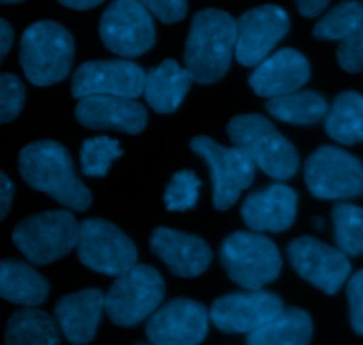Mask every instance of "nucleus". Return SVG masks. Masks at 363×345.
Instances as JSON below:
<instances>
[{
    "instance_id": "72a5a7b5",
    "label": "nucleus",
    "mask_w": 363,
    "mask_h": 345,
    "mask_svg": "<svg viewBox=\"0 0 363 345\" xmlns=\"http://www.w3.org/2000/svg\"><path fill=\"white\" fill-rule=\"evenodd\" d=\"M140 4L163 23H177L188 13L186 0H140Z\"/></svg>"
},
{
    "instance_id": "f3484780",
    "label": "nucleus",
    "mask_w": 363,
    "mask_h": 345,
    "mask_svg": "<svg viewBox=\"0 0 363 345\" xmlns=\"http://www.w3.org/2000/svg\"><path fill=\"white\" fill-rule=\"evenodd\" d=\"M77 120L91 130H116L137 135L147 124V112L138 101L117 96L82 98L74 110Z\"/></svg>"
},
{
    "instance_id": "0eeeda50",
    "label": "nucleus",
    "mask_w": 363,
    "mask_h": 345,
    "mask_svg": "<svg viewBox=\"0 0 363 345\" xmlns=\"http://www.w3.org/2000/svg\"><path fill=\"white\" fill-rule=\"evenodd\" d=\"M80 225L69 211H46L16 225L13 243L32 264H50L78 244Z\"/></svg>"
},
{
    "instance_id": "6e6552de",
    "label": "nucleus",
    "mask_w": 363,
    "mask_h": 345,
    "mask_svg": "<svg viewBox=\"0 0 363 345\" xmlns=\"http://www.w3.org/2000/svg\"><path fill=\"white\" fill-rule=\"evenodd\" d=\"M190 147L206 159L211 170L215 208L218 211L233 208L241 191L254 183L257 166L241 149L223 147L209 137L191 138Z\"/></svg>"
},
{
    "instance_id": "c85d7f7f",
    "label": "nucleus",
    "mask_w": 363,
    "mask_h": 345,
    "mask_svg": "<svg viewBox=\"0 0 363 345\" xmlns=\"http://www.w3.org/2000/svg\"><path fill=\"white\" fill-rule=\"evenodd\" d=\"M335 244L347 257L363 255V208L353 204H337L333 208Z\"/></svg>"
},
{
    "instance_id": "39448f33",
    "label": "nucleus",
    "mask_w": 363,
    "mask_h": 345,
    "mask_svg": "<svg viewBox=\"0 0 363 345\" xmlns=\"http://www.w3.org/2000/svg\"><path fill=\"white\" fill-rule=\"evenodd\" d=\"M220 259L230 280L248 290H261L279 278L282 257L272 239L254 232H236L227 237Z\"/></svg>"
},
{
    "instance_id": "f704fd0d",
    "label": "nucleus",
    "mask_w": 363,
    "mask_h": 345,
    "mask_svg": "<svg viewBox=\"0 0 363 345\" xmlns=\"http://www.w3.org/2000/svg\"><path fill=\"white\" fill-rule=\"evenodd\" d=\"M347 301H350L351 326L363 336V269L354 273L347 282Z\"/></svg>"
},
{
    "instance_id": "423d86ee",
    "label": "nucleus",
    "mask_w": 363,
    "mask_h": 345,
    "mask_svg": "<svg viewBox=\"0 0 363 345\" xmlns=\"http://www.w3.org/2000/svg\"><path fill=\"white\" fill-rule=\"evenodd\" d=\"M163 296L165 283L162 275L151 266L137 264L117 276L105 296V312L117 326L131 328L151 317L162 305Z\"/></svg>"
},
{
    "instance_id": "aec40b11",
    "label": "nucleus",
    "mask_w": 363,
    "mask_h": 345,
    "mask_svg": "<svg viewBox=\"0 0 363 345\" xmlns=\"http://www.w3.org/2000/svg\"><path fill=\"white\" fill-rule=\"evenodd\" d=\"M151 250L169 266L174 275L183 278L202 275L213 257L209 247L201 237L167 227H158L151 234Z\"/></svg>"
},
{
    "instance_id": "4be33fe9",
    "label": "nucleus",
    "mask_w": 363,
    "mask_h": 345,
    "mask_svg": "<svg viewBox=\"0 0 363 345\" xmlns=\"http://www.w3.org/2000/svg\"><path fill=\"white\" fill-rule=\"evenodd\" d=\"M194 77L176 60L167 59L158 67L145 73L144 96L147 105L158 113H172L179 108L190 91Z\"/></svg>"
},
{
    "instance_id": "f8f14e48",
    "label": "nucleus",
    "mask_w": 363,
    "mask_h": 345,
    "mask_svg": "<svg viewBox=\"0 0 363 345\" xmlns=\"http://www.w3.org/2000/svg\"><path fill=\"white\" fill-rule=\"evenodd\" d=\"M289 14L279 6L254 7L236 20V55L241 66H259L289 32Z\"/></svg>"
},
{
    "instance_id": "20e7f679",
    "label": "nucleus",
    "mask_w": 363,
    "mask_h": 345,
    "mask_svg": "<svg viewBox=\"0 0 363 345\" xmlns=\"http://www.w3.org/2000/svg\"><path fill=\"white\" fill-rule=\"evenodd\" d=\"M227 133L234 147L241 149L266 176L286 181L296 174L300 166L296 149L266 117L257 113L234 117Z\"/></svg>"
},
{
    "instance_id": "a211bd4d",
    "label": "nucleus",
    "mask_w": 363,
    "mask_h": 345,
    "mask_svg": "<svg viewBox=\"0 0 363 345\" xmlns=\"http://www.w3.org/2000/svg\"><path fill=\"white\" fill-rule=\"evenodd\" d=\"M311 78L307 57L293 48H284L262 60L250 74V87L262 98H279L303 87Z\"/></svg>"
},
{
    "instance_id": "cd10ccee",
    "label": "nucleus",
    "mask_w": 363,
    "mask_h": 345,
    "mask_svg": "<svg viewBox=\"0 0 363 345\" xmlns=\"http://www.w3.org/2000/svg\"><path fill=\"white\" fill-rule=\"evenodd\" d=\"M363 27V2H340L315 23L314 35L326 41H344Z\"/></svg>"
},
{
    "instance_id": "7ed1b4c3",
    "label": "nucleus",
    "mask_w": 363,
    "mask_h": 345,
    "mask_svg": "<svg viewBox=\"0 0 363 345\" xmlns=\"http://www.w3.org/2000/svg\"><path fill=\"white\" fill-rule=\"evenodd\" d=\"M73 57V35L57 21H35L21 35V69L28 81L38 87L62 81L69 74Z\"/></svg>"
},
{
    "instance_id": "ea45409f",
    "label": "nucleus",
    "mask_w": 363,
    "mask_h": 345,
    "mask_svg": "<svg viewBox=\"0 0 363 345\" xmlns=\"http://www.w3.org/2000/svg\"><path fill=\"white\" fill-rule=\"evenodd\" d=\"M25 0H0V4H21Z\"/></svg>"
},
{
    "instance_id": "c756f323",
    "label": "nucleus",
    "mask_w": 363,
    "mask_h": 345,
    "mask_svg": "<svg viewBox=\"0 0 363 345\" xmlns=\"http://www.w3.org/2000/svg\"><path fill=\"white\" fill-rule=\"evenodd\" d=\"M119 156H123V149L119 147L117 140L108 137L89 138L80 149L82 169L85 176L103 177Z\"/></svg>"
},
{
    "instance_id": "5701e85b",
    "label": "nucleus",
    "mask_w": 363,
    "mask_h": 345,
    "mask_svg": "<svg viewBox=\"0 0 363 345\" xmlns=\"http://www.w3.org/2000/svg\"><path fill=\"white\" fill-rule=\"evenodd\" d=\"M50 285L34 268L14 259L0 261V298L25 307H38L48 298Z\"/></svg>"
},
{
    "instance_id": "c9c22d12",
    "label": "nucleus",
    "mask_w": 363,
    "mask_h": 345,
    "mask_svg": "<svg viewBox=\"0 0 363 345\" xmlns=\"http://www.w3.org/2000/svg\"><path fill=\"white\" fill-rule=\"evenodd\" d=\"M14 197V186L11 183L9 177L0 170V222L6 218V215L9 213L11 204H13Z\"/></svg>"
},
{
    "instance_id": "4468645a",
    "label": "nucleus",
    "mask_w": 363,
    "mask_h": 345,
    "mask_svg": "<svg viewBox=\"0 0 363 345\" xmlns=\"http://www.w3.org/2000/svg\"><path fill=\"white\" fill-rule=\"evenodd\" d=\"M287 255L298 275L326 294H335L350 278L346 254L315 237H298L287 247Z\"/></svg>"
},
{
    "instance_id": "ddd939ff",
    "label": "nucleus",
    "mask_w": 363,
    "mask_h": 345,
    "mask_svg": "<svg viewBox=\"0 0 363 345\" xmlns=\"http://www.w3.org/2000/svg\"><path fill=\"white\" fill-rule=\"evenodd\" d=\"M144 69L131 60H89L74 71L71 92L80 99L89 96L135 99L144 94Z\"/></svg>"
},
{
    "instance_id": "2eb2a0df",
    "label": "nucleus",
    "mask_w": 363,
    "mask_h": 345,
    "mask_svg": "<svg viewBox=\"0 0 363 345\" xmlns=\"http://www.w3.org/2000/svg\"><path fill=\"white\" fill-rule=\"evenodd\" d=\"M209 312L191 300H172L149 317L145 335L152 345H199L208 335Z\"/></svg>"
},
{
    "instance_id": "473e14b6",
    "label": "nucleus",
    "mask_w": 363,
    "mask_h": 345,
    "mask_svg": "<svg viewBox=\"0 0 363 345\" xmlns=\"http://www.w3.org/2000/svg\"><path fill=\"white\" fill-rule=\"evenodd\" d=\"M337 60L340 67L347 73H360L363 71V27L340 41L337 48Z\"/></svg>"
},
{
    "instance_id": "393cba45",
    "label": "nucleus",
    "mask_w": 363,
    "mask_h": 345,
    "mask_svg": "<svg viewBox=\"0 0 363 345\" xmlns=\"http://www.w3.org/2000/svg\"><path fill=\"white\" fill-rule=\"evenodd\" d=\"M6 345H60L59 324L46 312L18 310L7 321Z\"/></svg>"
},
{
    "instance_id": "a878e982",
    "label": "nucleus",
    "mask_w": 363,
    "mask_h": 345,
    "mask_svg": "<svg viewBox=\"0 0 363 345\" xmlns=\"http://www.w3.org/2000/svg\"><path fill=\"white\" fill-rule=\"evenodd\" d=\"M266 110L282 123L300 124V126L321 123L330 112L326 99L314 91H296L272 98L266 101Z\"/></svg>"
},
{
    "instance_id": "9b49d317",
    "label": "nucleus",
    "mask_w": 363,
    "mask_h": 345,
    "mask_svg": "<svg viewBox=\"0 0 363 345\" xmlns=\"http://www.w3.org/2000/svg\"><path fill=\"white\" fill-rule=\"evenodd\" d=\"M99 35L106 50L119 57H138L156 41L152 14L140 0H113L99 21Z\"/></svg>"
},
{
    "instance_id": "b1692460",
    "label": "nucleus",
    "mask_w": 363,
    "mask_h": 345,
    "mask_svg": "<svg viewBox=\"0 0 363 345\" xmlns=\"http://www.w3.org/2000/svg\"><path fill=\"white\" fill-rule=\"evenodd\" d=\"M312 339V319L300 308H282L257 332L250 333L248 345H308Z\"/></svg>"
},
{
    "instance_id": "6ab92c4d",
    "label": "nucleus",
    "mask_w": 363,
    "mask_h": 345,
    "mask_svg": "<svg viewBox=\"0 0 363 345\" xmlns=\"http://www.w3.org/2000/svg\"><path fill=\"white\" fill-rule=\"evenodd\" d=\"M298 195L287 184L272 186L252 193L241 205V216L257 232H284L296 218Z\"/></svg>"
},
{
    "instance_id": "f03ea898",
    "label": "nucleus",
    "mask_w": 363,
    "mask_h": 345,
    "mask_svg": "<svg viewBox=\"0 0 363 345\" xmlns=\"http://www.w3.org/2000/svg\"><path fill=\"white\" fill-rule=\"evenodd\" d=\"M236 20L222 9H202L191 20L184 66L199 84H215L227 73L236 52Z\"/></svg>"
},
{
    "instance_id": "1a4fd4ad",
    "label": "nucleus",
    "mask_w": 363,
    "mask_h": 345,
    "mask_svg": "<svg viewBox=\"0 0 363 345\" xmlns=\"http://www.w3.org/2000/svg\"><path fill=\"white\" fill-rule=\"evenodd\" d=\"M77 251L82 264L108 276H121L137 266L133 241L105 220L92 218L80 223Z\"/></svg>"
},
{
    "instance_id": "58836bf2",
    "label": "nucleus",
    "mask_w": 363,
    "mask_h": 345,
    "mask_svg": "<svg viewBox=\"0 0 363 345\" xmlns=\"http://www.w3.org/2000/svg\"><path fill=\"white\" fill-rule=\"evenodd\" d=\"M62 6L69 7V9H74V11H87V9H92V7L99 6V4H103L105 0H59Z\"/></svg>"
},
{
    "instance_id": "dca6fc26",
    "label": "nucleus",
    "mask_w": 363,
    "mask_h": 345,
    "mask_svg": "<svg viewBox=\"0 0 363 345\" xmlns=\"http://www.w3.org/2000/svg\"><path fill=\"white\" fill-rule=\"evenodd\" d=\"M284 308L277 294L248 290L218 298L213 303L209 317L223 333H254L275 317Z\"/></svg>"
},
{
    "instance_id": "4c0bfd02",
    "label": "nucleus",
    "mask_w": 363,
    "mask_h": 345,
    "mask_svg": "<svg viewBox=\"0 0 363 345\" xmlns=\"http://www.w3.org/2000/svg\"><path fill=\"white\" fill-rule=\"evenodd\" d=\"M13 39H14L13 27H11L6 20L0 18V62H2L6 53L9 52L11 46H13Z\"/></svg>"
},
{
    "instance_id": "f257e3e1",
    "label": "nucleus",
    "mask_w": 363,
    "mask_h": 345,
    "mask_svg": "<svg viewBox=\"0 0 363 345\" xmlns=\"http://www.w3.org/2000/svg\"><path fill=\"white\" fill-rule=\"evenodd\" d=\"M18 165L23 181L34 190L74 211L91 208V191L78 179L71 156L59 142H32L21 149Z\"/></svg>"
},
{
    "instance_id": "bb28decb",
    "label": "nucleus",
    "mask_w": 363,
    "mask_h": 345,
    "mask_svg": "<svg viewBox=\"0 0 363 345\" xmlns=\"http://www.w3.org/2000/svg\"><path fill=\"white\" fill-rule=\"evenodd\" d=\"M325 128L326 133L340 144H363V94L346 91L337 96Z\"/></svg>"
},
{
    "instance_id": "9d476101",
    "label": "nucleus",
    "mask_w": 363,
    "mask_h": 345,
    "mask_svg": "<svg viewBox=\"0 0 363 345\" xmlns=\"http://www.w3.org/2000/svg\"><path fill=\"white\" fill-rule=\"evenodd\" d=\"M305 183L314 197L342 200L363 195V163L342 149L319 147L305 163Z\"/></svg>"
},
{
    "instance_id": "e433bc0d",
    "label": "nucleus",
    "mask_w": 363,
    "mask_h": 345,
    "mask_svg": "<svg viewBox=\"0 0 363 345\" xmlns=\"http://www.w3.org/2000/svg\"><path fill=\"white\" fill-rule=\"evenodd\" d=\"M332 0H296L298 11L305 18H315L330 6Z\"/></svg>"
},
{
    "instance_id": "7c9ffc66",
    "label": "nucleus",
    "mask_w": 363,
    "mask_h": 345,
    "mask_svg": "<svg viewBox=\"0 0 363 345\" xmlns=\"http://www.w3.org/2000/svg\"><path fill=\"white\" fill-rule=\"evenodd\" d=\"M201 181L191 170L176 172L165 190V208L169 211H188L199 200Z\"/></svg>"
},
{
    "instance_id": "412c9836",
    "label": "nucleus",
    "mask_w": 363,
    "mask_h": 345,
    "mask_svg": "<svg viewBox=\"0 0 363 345\" xmlns=\"http://www.w3.org/2000/svg\"><path fill=\"white\" fill-rule=\"evenodd\" d=\"M105 310V296L98 289L67 294L55 305V319L62 335L74 345L89 344Z\"/></svg>"
},
{
    "instance_id": "2f4dec72",
    "label": "nucleus",
    "mask_w": 363,
    "mask_h": 345,
    "mask_svg": "<svg viewBox=\"0 0 363 345\" xmlns=\"http://www.w3.org/2000/svg\"><path fill=\"white\" fill-rule=\"evenodd\" d=\"M25 103V87L14 74H0V124L13 120Z\"/></svg>"
}]
</instances>
